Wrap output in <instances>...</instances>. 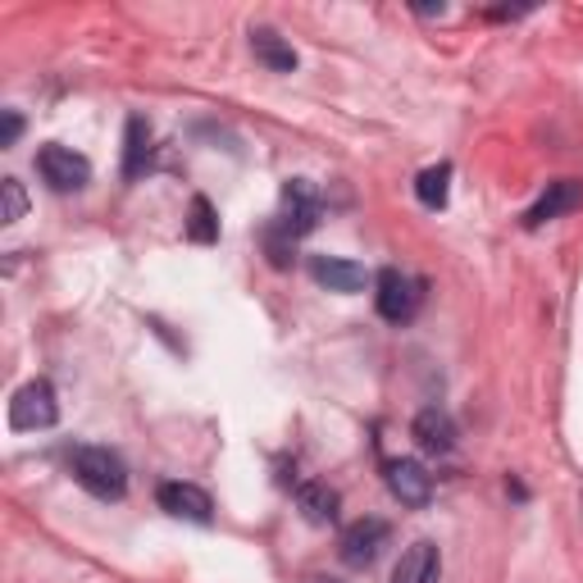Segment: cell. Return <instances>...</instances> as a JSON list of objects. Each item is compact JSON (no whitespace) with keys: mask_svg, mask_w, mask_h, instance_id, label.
I'll use <instances>...</instances> for the list:
<instances>
[{"mask_svg":"<svg viewBox=\"0 0 583 583\" xmlns=\"http://www.w3.org/2000/svg\"><path fill=\"white\" fill-rule=\"evenodd\" d=\"M69 470L78 478V488H87L101 502H123V493H128V470L110 447H73Z\"/></svg>","mask_w":583,"mask_h":583,"instance_id":"obj_1","label":"cell"},{"mask_svg":"<svg viewBox=\"0 0 583 583\" xmlns=\"http://www.w3.org/2000/svg\"><path fill=\"white\" fill-rule=\"evenodd\" d=\"M374 302H378V315L387 319V324H411L415 319V310H419V302H424V283L419 278H411V274H402V269H378V278H374Z\"/></svg>","mask_w":583,"mask_h":583,"instance_id":"obj_2","label":"cell"},{"mask_svg":"<svg viewBox=\"0 0 583 583\" xmlns=\"http://www.w3.org/2000/svg\"><path fill=\"white\" fill-rule=\"evenodd\" d=\"M387 543H393V528H387V520L360 515L356 524L343 528V538H337V556H343V565H352V570H369L383 556Z\"/></svg>","mask_w":583,"mask_h":583,"instance_id":"obj_3","label":"cell"},{"mask_svg":"<svg viewBox=\"0 0 583 583\" xmlns=\"http://www.w3.org/2000/svg\"><path fill=\"white\" fill-rule=\"evenodd\" d=\"M60 419V402H56V387L37 378V383H23L14 402H10V428L14 433H37V428H56Z\"/></svg>","mask_w":583,"mask_h":583,"instance_id":"obj_4","label":"cell"},{"mask_svg":"<svg viewBox=\"0 0 583 583\" xmlns=\"http://www.w3.org/2000/svg\"><path fill=\"white\" fill-rule=\"evenodd\" d=\"M319 215H324V197L310 178H292L283 187V219H278V233H287L292 241L306 237L319 228Z\"/></svg>","mask_w":583,"mask_h":583,"instance_id":"obj_5","label":"cell"},{"mask_svg":"<svg viewBox=\"0 0 583 583\" xmlns=\"http://www.w3.org/2000/svg\"><path fill=\"white\" fill-rule=\"evenodd\" d=\"M37 174L51 182L56 191H82L91 182L87 156L69 151V146H60V141H51V146H41V151H37Z\"/></svg>","mask_w":583,"mask_h":583,"instance_id":"obj_6","label":"cell"},{"mask_svg":"<svg viewBox=\"0 0 583 583\" xmlns=\"http://www.w3.org/2000/svg\"><path fill=\"white\" fill-rule=\"evenodd\" d=\"M156 502H160V511H169L178 520H191V524H210L215 520V502H210L206 488H197V483H178V478L160 483Z\"/></svg>","mask_w":583,"mask_h":583,"instance_id":"obj_7","label":"cell"},{"mask_svg":"<svg viewBox=\"0 0 583 583\" xmlns=\"http://www.w3.org/2000/svg\"><path fill=\"white\" fill-rule=\"evenodd\" d=\"M387 488L411 511H424L433 502V474L419 461H387Z\"/></svg>","mask_w":583,"mask_h":583,"instance_id":"obj_8","label":"cell"},{"mask_svg":"<svg viewBox=\"0 0 583 583\" xmlns=\"http://www.w3.org/2000/svg\"><path fill=\"white\" fill-rule=\"evenodd\" d=\"M579 206H583V182L579 178H556V182H547L543 197L528 206L524 228H543V224H552V219H561V215H570Z\"/></svg>","mask_w":583,"mask_h":583,"instance_id":"obj_9","label":"cell"},{"mask_svg":"<svg viewBox=\"0 0 583 583\" xmlns=\"http://www.w3.org/2000/svg\"><path fill=\"white\" fill-rule=\"evenodd\" d=\"M411 437L428 456H447V452H456V419L443 406H424L411 424Z\"/></svg>","mask_w":583,"mask_h":583,"instance_id":"obj_10","label":"cell"},{"mask_svg":"<svg viewBox=\"0 0 583 583\" xmlns=\"http://www.w3.org/2000/svg\"><path fill=\"white\" fill-rule=\"evenodd\" d=\"M310 278L328 292H343V297H352V292H360L369 283L365 265L343 260V256H310Z\"/></svg>","mask_w":583,"mask_h":583,"instance_id":"obj_11","label":"cell"},{"mask_svg":"<svg viewBox=\"0 0 583 583\" xmlns=\"http://www.w3.org/2000/svg\"><path fill=\"white\" fill-rule=\"evenodd\" d=\"M443 579V552H437L428 538L411 543L393 570V583H437Z\"/></svg>","mask_w":583,"mask_h":583,"instance_id":"obj_12","label":"cell"},{"mask_svg":"<svg viewBox=\"0 0 583 583\" xmlns=\"http://www.w3.org/2000/svg\"><path fill=\"white\" fill-rule=\"evenodd\" d=\"M151 123H146V115H128V137H123V178L137 182L146 169H151Z\"/></svg>","mask_w":583,"mask_h":583,"instance_id":"obj_13","label":"cell"},{"mask_svg":"<svg viewBox=\"0 0 583 583\" xmlns=\"http://www.w3.org/2000/svg\"><path fill=\"white\" fill-rule=\"evenodd\" d=\"M337 506H343L337 488H328V483H319V478H310V483H302V488H297V511L306 515V524H319V528L333 524Z\"/></svg>","mask_w":583,"mask_h":583,"instance_id":"obj_14","label":"cell"},{"mask_svg":"<svg viewBox=\"0 0 583 583\" xmlns=\"http://www.w3.org/2000/svg\"><path fill=\"white\" fill-rule=\"evenodd\" d=\"M251 51L269 73H297V51L274 28H251Z\"/></svg>","mask_w":583,"mask_h":583,"instance_id":"obj_15","label":"cell"},{"mask_svg":"<svg viewBox=\"0 0 583 583\" xmlns=\"http://www.w3.org/2000/svg\"><path fill=\"white\" fill-rule=\"evenodd\" d=\"M447 191H452V165L443 160V165H428L419 178H415V197H419V206H428V210H443L447 206Z\"/></svg>","mask_w":583,"mask_h":583,"instance_id":"obj_16","label":"cell"},{"mask_svg":"<svg viewBox=\"0 0 583 583\" xmlns=\"http://www.w3.org/2000/svg\"><path fill=\"white\" fill-rule=\"evenodd\" d=\"M187 237L201 241V247H215L219 241V219H215V206L206 197H191V210H187Z\"/></svg>","mask_w":583,"mask_h":583,"instance_id":"obj_17","label":"cell"},{"mask_svg":"<svg viewBox=\"0 0 583 583\" xmlns=\"http://www.w3.org/2000/svg\"><path fill=\"white\" fill-rule=\"evenodd\" d=\"M28 215V191L19 178H0V224H19Z\"/></svg>","mask_w":583,"mask_h":583,"instance_id":"obj_18","label":"cell"},{"mask_svg":"<svg viewBox=\"0 0 583 583\" xmlns=\"http://www.w3.org/2000/svg\"><path fill=\"white\" fill-rule=\"evenodd\" d=\"M19 137H23V115H19V110H0V146L10 151Z\"/></svg>","mask_w":583,"mask_h":583,"instance_id":"obj_19","label":"cell"},{"mask_svg":"<svg viewBox=\"0 0 583 583\" xmlns=\"http://www.w3.org/2000/svg\"><path fill=\"white\" fill-rule=\"evenodd\" d=\"M415 14H419V19H443L447 6H443V0H437V6H415Z\"/></svg>","mask_w":583,"mask_h":583,"instance_id":"obj_20","label":"cell"}]
</instances>
